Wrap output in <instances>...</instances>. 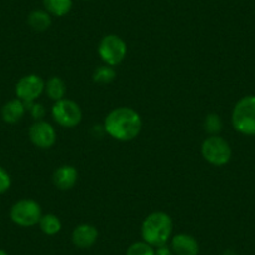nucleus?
<instances>
[{
	"label": "nucleus",
	"instance_id": "nucleus-1",
	"mask_svg": "<svg viewBox=\"0 0 255 255\" xmlns=\"http://www.w3.org/2000/svg\"><path fill=\"white\" fill-rule=\"evenodd\" d=\"M143 122L133 108L120 107L113 109L105 117L104 130L119 141H130L140 134Z\"/></svg>",
	"mask_w": 255,
	"mask_h": 255
},
{
	"label": "nucleus",
	"instance_id": "nucleus-2",
	"mask_svg": "<svg viewBox=\"0 0 255 255\" xmlns=\"http://www.w3.org/2000/svg\"><path fill=\"white\" fill-rule=\"evenodd\" d=\"M173 232V220L164 212H154L145 218L141 225L144 242L153 247H163L168 243Z\"/></svg>",
	"mask_w": 255,
	"mask_h": 255
},
{
	"label": "nucleus",
	"instance_id": "nucleus-3",
	"mask_svg": "<svg viewBox=\"0 0 255 255\" xmlns=\"http://www.w3.org/2000/svg\"><path fill=\"white\" fill-rule=\"evenodd\" d=\"M233 127L244 135H255V95L239 99L232 113Z\"/></svg>",
	"mask_w": 255,
	"mask_h": 255
},
{
	"label": "nucleus",
	"instance_id": "nucleus-4",
	"mask_svg": "<svg viewBox=\"0 0 255 255\" xmlns=\"http://www.w3.org/2000/svg\"><path fill=\"white\" fill-rule=\"evenodd\" d=\"M202 155L209 164L223 166L229 163L232 158V149L225 139L219 135H212L202 144Z\"/></svg>",
	"mask_w": 255,
	"mask_h": 255
},
{
	"label": "nucleus",
	"instance_id": "nucleus-5",
	"mask_svg": "<svg viewBox=\"0 0 255 255\" xmlns=\"http://www.w3.org/2000/svg\"><path fill=\"white\" fill-rule=\"evenodd\" d=\"M127 44L120 36L109 34L100 40L98 53L107 65L115 67L124 60L127 55Z\"/></svg>",
	"mask_w": 255,
	"mask_h": 255
},
{
	"label": "nucleus",
	"instance_id": "nucleus-6",
	"mask_svg": "<svg viewBox=\"0 0 255 255\" xmlns=\"http://www.w3.org/2000/svg\"><path fill=\"white\" fill-rule=\"evenodd\" d=\"M41 215L40 204L33 199L19 200L10 209L11 220L20 227H33L39 224Z\"/></svg>",
	"mask_w": 255,
	"mask_h": 255
},
{
	"label": "nucleus",
	"instance_id": "nucleus-7",
	"mask_svg": "<svg viewBox=\"0 0 255 255\" xmlns=\"http://www.w3.org/2000/svg\"><path fill=\"white\" fill-rule=\"evenodd\" d=\"M54 120L63 128H74L82 122V109L70 99H61L54 103L51 108Z\"/></svg>",
	"mask_w": 255,
	"mask_h": 255
},
{
	"label": "nucleus",
	"instance_id": "nucleus-8",
	"mask_svg": "<svg viewBox=\"0 0 255 255\" xmlns=\"http://www.w3.org/2000/svg\"><path fill=\"white\" fill-rule=\"evenodd\" d=\"M45 90V82L43 78L36 74H29L21 78L15 87V93L18 99L24 103H33Z\"/></svg>",
	"mask_w": 255,
	"mask_h": 255
},
{
	"label": "nucleus",
	"instance_id": "nucleus-9",
	"mask_svg": "<svg viewBox=\"0 0 255 255\" xmlns=\"http://www.w3.org/2000/svg\"><path fill=\"white\" fill-rule=\"evenodd\" d=\"M29 138L36 148L49 149L55 144L56 131L50 123L36 120L29 129Z\"/></svg>",
	"mask_w": 255,
	"mask_h": 255
},
{
	"label": "nucleus",
	"instance_id": "nucleus-10",
	"mask_svg": "<svg viewBox=\"0 0 255 255\" xmlns=\"http://www.w3.org/2000/svg\"><path fill=\"white\" fill-rule=\"evenodd\" d=\"M171 250L176 255H198L199 244L193 235L180 233L171 240Z\"/></svg>",
	"mask_w": 255,
	"mask_h": 255
},
{
	"label": "nucleus",
	"instance_id": "nucleus-11",
	"mask_svg": "<svg viewBox=\"0 0 255 255\" xmlns=\"http://www.w3.org/2000/svg\"><path fill=\"white\" fill-rule=\"evenodd\" d=\"M98 239V230L94 225L92 224H80L73 230L72 240L75 247L82 248H90L95 244Z\"/></svg>",
	"mask_w": 255,
	"mask_h": 255
},
{
	"label": "nucleus",
	"instance_id": "nucleus-12",
	"mask_svg": "<svg viewBox=\"0 0 255 255\" xmlns=\"http://www.w3.org/2000/svg\"><path fill=\"white\" fill-rule=\"evenodd\" d=\"M54 185L59 190H70L78 181V170L72 165H63L53 174Z\"/></svg>",
	"mask_w": 255,
	"mask_h": 255
},
{
	"label": "nucleus",
	"instance_id": "nucleus-13",
	"mask_svg": "<svg viewBox=\"0 0 255 255\" xmlns=\"http://www.w3.org/2000/svg\"><path fill=\"white\" fill-rule=\"evenodd\" d=\"M25 110L26 107L23 100L16 98V99L10 100L4 105L3 109H1V117H3L4 122L14 124L23 118V115L25 114Z\"/></svg>",
	"mask_w": 255,
	"mask_h": 255
},
{
	"label": "nucleus",
	"instance_id": "nucleus-14",
	"mask_svg": "<svg viewBox=\"0 0 255 255\" xmlns=\"http://www.w3.org/2000/svg\"><path fill=\"white\" fill-rule=\"evenodd\" d=\"M28 24L34 31H45L51 25V15L46 10H33L28 16Z\"/></svg>",
	"mask_w": 255,
	"mask_h": 255
},
{
	"label": "nucleus",
	"instance_id": "nucleus-15",
	"mask_svg": "<svg viewBox=\"0 0 255 255\" xmlns=\"http://www.w3.org/2000/svg\"><path fill=\"white\" fill-rule=\"evenodd\" d=\"M44 10L48 11L50 15L65 16L70 13L73 8V0H43Z\"/></svg>",
	"mask_w": 255,
	"mask_h": 255
},
{
	"label": "nucleus",
	"instance_id": "nucleus-16",
	"mask_svg": "<svg viewBox=\"0 0 255 255\" xmlns=\"http://www.w3.org/2000/svg\"><path fill=\"white\" fill-rule=\"evenodd\" d=\"M45 93L51 100L58 102V100L64 99L67 94V85L59 77H51L45 83Z\"/></svg>",
	"mask_w": 255,
	"mask_h": 255
},
{
	"label": "nucleus",
	"instance_id": "nucleus-17",
	"mask_svg": "<svg viewBox=\"0 0 255 255\" xmlns=\"http://www.w3.org/2000/svg\"><path fill=\"white\" fill-rule=\"evenodd\" d=\"M39 227L41 232L46 235H55L60 232L61 222L55 214H44L39 220Z\"/></svg>",
	"mask_w": 255,
	"mask_h": 255
},
{
	"label": "nucleus",
	"instance_id": "nucleus-18",
	"mask_svg": "<svg viewBox=\"0 0 255 255\" xmlns=\"http://www.w3.org/2000/svg\"><path fill=\"white\" fill-rule=\"evenodd\" d=\"M117 77V72L114 70V68L110 67V65H102V67H98L94 70V74H93V80H94L97 84H109Z\"/></svg>",
	"mask_w": 255,
	"mask_h": 255
},
{
	"label": "nucleus",
	"instance_id": "nucleus-19",
	"mask_svg": "<svg viewBox=\"0 0 255 255\" xmlns=\"http://www.w3.org/2000/svg\"><path fill=\"white\" fill-rule=\"evenodd\" d=\"M223 128V122L218 114H208L204 119V130L212 135H217Z\"/></svg>",
	"mask_w": 255,
	"mask_h": 255
},
{
	"label": "nucleus",
	"instance_id": "nucleus-20",
	"mask_svg": "<svg viewBox=\"0 0 255 255\" xmlns=\"http://www.w3.org/2000/svg\"><path fill=\"white\" fill-rule=\"evenodd\" d=\"M127 255H155V250L149 243L136 242L128 248Z\"/></svg>",
	"mask_w": 255,
	"mask_h": 255
},
{
	"label": "nucleus",
	"instance_id": "nucleus-21",
	"mask_svg": "<svg viewBox=\"0 0 255 255\" xmlns=\"http://www.w3.org/2000/svg\"><path fill=\"white\" fill-rule=\"evenodd\" d=\"M26 107V109L30 112V114L33 115L34 119L36 120H41V118H44V115H45V109H44V107L41 104H39V103H24Z\"/></svg>",
	"mask_w": 255,
	"mask_h": 255
},
{
	"label": "nucleus",
	"instance_id": "nucleus-22",
	"mask_svg": "<svg viewBox=\"0 0 255 255\" xmlns=\"http://www.w3.org/2000/svg\"><path fill=\"white\" fill-rule=\"evenodd\" d=\"M11 186V178L8 174V171L4 170L0 166V194H3L5 191H8Z\"/></svg>",
	"mask_w": 255,
	"mask_h": 255
},
{
	"label": "nucleus",
	"instance_id": "nucleus-23",
	"mask_svg": "<svg viewBox=\"0 0 255 255\" xmlns=\"http://www.w3.org/2000/svg\"><path fill=\"white\" fill-rule=\"evenodd\" d=\"M155 255H174V253L170 248L163 245V247H158V249L155 250Z\"/></svg>",
	"mask_w": 255,
	"mask_h": 255
},
{
	"label": "nucleus",
	"instance_id": "nucleus-24",
	"mask_svg": "<svg viewBox=\"0 0 255 255\" xmlns=\"http://www.w3.org/2000/svg\"><path fill=\"white\" fill-rule=\"evenodd\" d=\"M0 255H9L8 253L5 252V250H3V249H0Z\"/></svg>",
	"mask_w": 255,
	"mask_h": 255
}]
</instances>
